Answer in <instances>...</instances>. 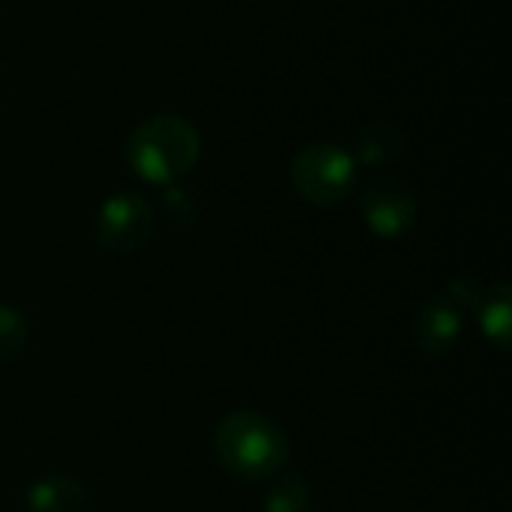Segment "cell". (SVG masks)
Here are the masks:
<instances>
[{
  "mask_svg": "<svg viewBox=\"0 0 512 512\" xmlns=\"http://www.w3.org/2000/svg\"><path fill=\"white\" fill-rule=\"evenodd\" d=\"M213 453L231 477L258 483L276 477L288 465L291 441L273 417L240 408L219 420Z\"/></svg>",
  "mask_w": 512,
  "mask_h": 512,
  "instance_id": "6da1fadb",
  "label": "cell"
},
{
  "mask_svg": "<svg viewBox=\"0 0 512 512\" xmlns=\"http://www.w3.org/2000/svg\"><path fill=\"white\" fill-rule=\"evenodd\" d=\"M201 156V138L195 126L177 114H156L138 123L126 141L129 168L156 186L177 183Z\"/></svg>",
  "mask_w": 512,
  "mask_h": 512,
  "instance_id": "7a4b0ae2",
  "label": "cell"
},
{
  "mask_svg": "<svg viewBox=\"0 0 512 512\" xmlns=\"http://www.w3.org/2000/svg\"><path fill=\"white\" fill-rule=\"evenodd\" d=\"M291 186L312 207H336L357 186V159L330 141L306 144L291 162Z\"/></svg>",
  "mask_w": 512,
  "mask_h": 512,
  "instance_id": "3957f363",
  "label": "cell"
},
{
  "mask_svg": "<svg viewBox=\"0 0 512 512\" xmlns=\"http://www.w3.org/2000/svg\"><path fill=\"white\" fill-rule=\"evenodd\" d=\"M156 228V213L150 201L138 192L111 195L96 216V240L108 252H135L141 249Z\"/></svg>",
  "mask_w": 512,
  "mask_h": 512,
  "instance_id": "277c9868",
  "label": "cell"
},
{
  "mask_svg": "<svg viewBox=\"0 0 512 512\" xmlns=\"http://www.w3.org/2000/svg\"><path fill=\"white\" fill-rule=\"evenodd\" d=\"M360 213L369 231L384 240H396L408 234L417 222V195L402 177L384 174L369 180V186L363 189Z\"/></svg>",
  "mask_w": 512,
  "mask_h": 512,
  "instance_id": "5b68a950",
  "label": "cell"
},
{
  "mask_svg": "<svg viewBox=\"0 0 512 512\" xmlns=\"http://www.w3.org/2000/svg\"><path fill=\"white\" fill-rule=\"evenodd\" d=\"M462 327V309L450 297H435L423 303V309L414 315L411 339L423 354L438 357L456 348V342L462 339Z\"/></svg>",
  "mask_w": 512,
  "mask_h": 512,
  "instance_id": "8992f818",
  "label": "cell"
},
{
  "mask_svg": "<svg viewBox=\"0 0 512 512\" xmlns=\"http://www.w3.org/2000/svg\"><path fill=\"white\" fill-rule=\"evenodd\" d=\"M27 510L30 512H84L87 510V489L63 474H51L36 480L27 489Z\"/></svg>",
  "mask_w": 512,
  "mask_h": 512,
  "instance_id": "52a82bcc",
  "label": "cell"
},
{
  "mask_svg": "<svg viewBox=\"0 0 512 512\" xmlns=\"http://www.w3.org/2000/svg\"><path fill=\"white\" fill-rule=\"evenodd\" d=\"M477 315H480V327H483V336L498 345L501 351L510 348V288L507 285H495L489 291H480V300H477Z\"/></svg>",
  "mask_w": 512,
  "mask_h": 512,
  "instance_id": "ba28073f",
  "label": "cell"
},
{
  "mask_svg": "<svg viewBox=\"0 0 512 512\" xmlns=\"http://www.w3.org/2000/svg\"><path fill=\"white\" fill-rule=\"evenodd\" d=\"M402 153H405V135L393 123H372L357 138V159L363 165L381 168V165L396 162Z\"/></svg>",
  "mask_w": 512,
  "mask_h": 512,
  "instance_id": "9c48e42d",
  "label": "cell"
},
{
  "mask_svg": "<svg viewBox=\"0 0 512 512\" xmlns=\"http://www.w3.org/2000/svg\"><path fill=\"white\" fill-rule=\"evenodd\" d=\"M309 501V483L300 474H285L264 492V512H309Z\"/></svg>",
  "mask_w": 512,
  "mask_h": 512,
  "instance_id": "30bf717a",
  "label": "cell"
},
{
  "mask_svg": "<svg viewBox=\"0 0 512 512\" xmlns=\"http://www.w3.org/2000/svg\"><path fill=\"white\" fill-rule=\"evenodd\" d=\"M27 336H30L27 315L15 306L0 303V366L21 354Z\"/></svg>",
  "mask_w": 512,
  "mask_h": 512,
  "instance_id": "8fae6325",
  "label": "cell"
}]
</instances>
